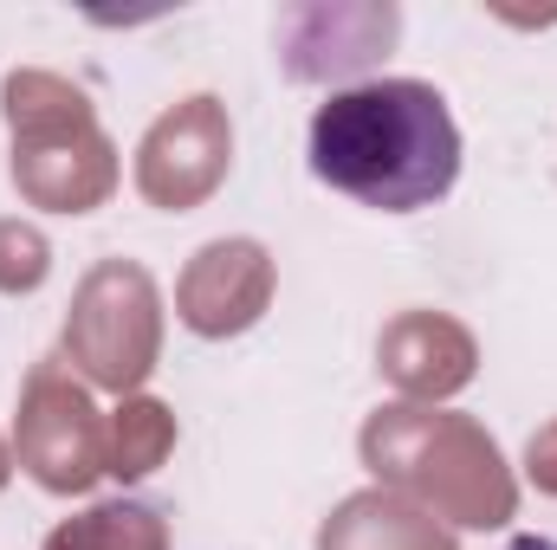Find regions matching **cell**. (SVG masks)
Masks as SVG:
<instances>
[{
  "label": "cell",
  "instance_id": "1",
  "mask_svg": "<svg viewBox=\"0 0 557 550\" xmlns=\"http://www.w3.org/2000/svg\"><path fill=\"white\" fill-rule=\"evenodd\" d=\"M311 175L383 214L434 208L460 175V130L447 98L421 78L331 91L311 117Z\"/></svg>",
  "mask_w": 557,
  "mask_h": 550
}]
</instances>
